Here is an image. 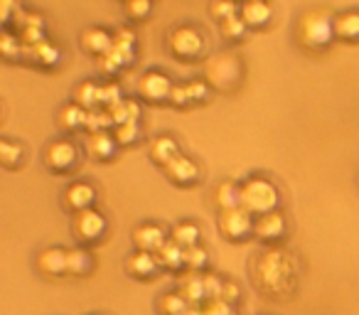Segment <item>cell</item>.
Masks as SVG:
<instances>
[{"instance_id": "obj_1", "label": "cell", "mask_w": 359, "mask_h": 315, "mask_svg": "<svg viewBox=\"0 0 359 315\" xmlns=\"http://www.w3.org/2000/svg\"><path fill=\"white\" fill-rule=\"evenodd\" d=\"M295 274H298L295 261L280 249L264 251L261 259L254 264L256 283L273 298H285V293H290V288L295 286Z\"/></svg>"}, {"instance_id": "obj_2", "label": "cell", "mask_w": 359, "mask_h": 315, "mask_svg": "<svg viewBox=\"0 0 359 315\" xmlns=\"http://www.w3.org/2000/svg\"><path fill=\"white\" fill-rule=\"evenodd\" d=\"M295 37L310 52H320L332 42L334 37V15L325 8H313L300 15L295 25Z\"/></svg>"}, {"instance_id": "obj_3", "label": "cell", "mask_w": 359, "mask_h": 315, "mask_svg": "<svg viewBox=\"0 0 359 315\" xmlns=\"http://www.w3.org/2000/svg\"><path fill=\"white\" fill-rule=\"evenodd\" d=\"M280 205V192L266 177H249L246 182H241V207L251 215L261 217L269 212L278 210Z\"/></svg>"}, {"instance_id": "obj_4", "label": "cell", "mask_w": 359, "mask_h": 315, "mask_svg": "<svg viewBox=\"0 0 359 315\" xmlns=\"http://www.w3.org/2000/svg\"><path fill=\"white\" fill-rule=\"evenodd\" d=\"M168 50L170 55H175L177 60H197L205 50V35L192 25H180L172 27L168 35Z\"/></svg>"}, {"instance_id": "obj_5", "label": "cell", "mask_w": 359, "mask_h": 315, "mask_svg": "<svg viewBox=\"0 0 359 315\" xmlns=\"http://www.w3.org/2000/svg\"><path fill=\"white\" fill-rule=\"evenodd\" d=\"M76 158H79L76 145L72 143V140H65V138L52 140V143L45 148V153H42V163H45V168L52 173H57V175L69 173L72 168L76 166Z\"/></svg>"}, {"instance_id": "obj_6", "label": "cell", "mask_w": 359, "mask_h": 315, "mask_svg": "<svg viewBox=\"0 0 359 315\" xmlns=\"http://www.w3.org/2000/svg\"><path fill=\"white\" fill-rule=\"evenodd\" d=\"M254 215L246 212L244 207H236V210L219 212V232L222 236H226L229 241H241L249 234H254Z\"/></svg>"}, {"instance_id": "obj_7", "label": "cell", "mask_w": 359, "mask_h": 315, "mask_svg": "<svg viewBox=\"0 0 359 315\" xmlns=\"http://www.w3.org/2000/svg\"><path fill=\"white\" fill-rule=\"evenodd\" d=\"M172 81L165 72L148 69L138 76V94L140 99L150 101V104H160V101L170 99V91H172Z\"/></svg>"}, {"instance_id": "obj_8", "label": "cell", "mask_w": 359, "mask_h": 315, "mask_svg": "<svg viewBox=\"0 0 359 315\" xmlns=\"http://www.w3.org/2000/svg\"><path fill=\"white\" fill-rule=\"evenodd\" d=\"M106 217L99 210H84L74 217V234L81 241H99L106 234Z\"/></svg>"}, {"instance_id": "obj_9", "label": "cell", "mask_w": 359, "mask_h": 315, "mask_svg": "<svg viewBox=\"0 0 359 315\" xmlns=\"http://www.w3.org/2000/svg\"><path fill=\"white\" fill-rule=\"evenodd\" d=\"M163 170H165V175H168V180L177 187H190L200 180V168H197V163L182 153H180L172 163H168Z\"/></svg>"}, {"instance_id": "obj_10", "label": "cell", "mask_w": 359, "mask_h": 315, "mask_svg": "<svg viewBox=\"0 0 359 315\" xmlns=\"http://www.w3.org/2000/svg\"><path fill=\"white\" fill-rule=\"evenodd\" d=\"M285 229H288L285 215L280 210H273V212H269V215L256 217L254 236L261 241H266V244H271V241H278L280 236L285 234Z\"/></svg>"}, {"instance_id": "obj_11", "label": "cell", "mask_w": 359, "mask_h": 315, "mask_svg": "<svg viewBox=\"0 0 359 315\" xmlns=\"http://www.w3.org/2000/svg\"><path fill=\"white\" fill-rule=\"evenodd\" d=\"M168 236H165L163 227L158 224H140L133 229V244L135 251H148V254H158L165 244H168Z\"/></svg>"}, {"instance_id": "obj_12", "label": "cell", "mask_w": 359, "mask_h": 315, "mask_svg": "<svg viewBox=\"0 0 359 315\" xmlns=\"http://www.w3.org/2000/svg\"><path fill=\"white\" fill-rule=\"evenodd\" d=\"M94 200H96V190L89 182H81V180L72 182L65 190V207L69 212H74V215H79V212H84V210H91Z\"/></svg>"}, {"instance_id": "obj_13", "label": "cell", "mask_w": 359, "mask_h": 315, "mask_svg": "<svg viewBox=\"0 0 359 315\" xmlns=\"http://www.w3.org/2000/svg\"><path fill=\"white\" fill-rule=\"evenodd\" d=\"M158 256L155 254H148V251H133V254L126 259V271H128L133 279H140V281H148L155 276L158 271Z\"/></svg>"}, {"instance_id": "obj_14", "label": "cell", "mask_w": 359, "mask_h": 315, "mask_svg": "<svg viewBox=\"0 0 359 315\" xmlns=\"http://www.w3.org/2000/svg\"><path fill=\"white\" fill-rule=\"evenodd\" d=\"M37 269L45 276H62L67 274V249L62 246H47L37 256Z\"/></svg>"}, {"instance_id": "obj_15", "label": "cell", "mask_w": 359, "mask_h": 315, "mask_svg": "<svg viewBox=\"0 0 359 315\" xmlns=\"http://www.w3.org/2000/svg\"><path fill=\"white\" fill-rule=\"evenodd\" d=\"M239 15H241V20H244L246 25L259 30V27L269 25L273 11H271V6L266 3V0H246L244 6L239 8Z\"/></svg>"}, {"instance_id": "obj_16", "label": "cell", "mask_w": 359, "mask_h": 315, "mask_svg": "<svg viewBox=\"0 0 359 315\" xmlns=\"http://www.w3.org/2000/svg\"><path fill=\"white\" fill-rule=\"evenodd\" d=\"M81 47H84L89 55L101 60V57L114 47V37H111L104 27H89V30L81 32Z\"/></svg>"}, {"instance_id": "obj_17", "label": "cell", "mask_w": 359, "mask_h": 315, "mask_svg": "<svg viewBox=\"0 0 359 315\" xmlns=\"http://www.w3.org/2000/svg\"><path fill=\"white\" fill-rule=\"evenodd\" d=\"M116 145L118 143H116L114 133L99 130V133H89V138H86V153H89V158H94V161H109L111 155H114Z\"/></svg>"}, {"instance_id": "obj_18", "label": "cell", "mask_w": 359, "mask_h": 315, "mask_svg": "<svg viewBox=\"0 0 359 315\" xmlns=\"http://www.w3.org/2000/svg\"><path fill=\"white\" fill-rule=\"evenodd\" d=\"M334 37L342 42L359 40V11H342L334 15Z\"/></svg>"}, {"instance_id": "obj_19", "label": "cell", "mask_w": 359, "mask_h": 315, "mask_svg": "<svg viewBox=\"0 0 359 315\" xmlns=\"http://www.w3.org/2000/svg\"><path fill=\"white\" fill-rule=\"evenodd\" d=\"M86 116H89L86 109H81V106H76V104H67V106H62L60 114H57V126H60L62 130H67V133H72V130L86 128Z\"/></svg>"}, {"instance_id": "obj_20", "label": "cell", "mask_w": 359, "mask_h": 315, "mask_svg": "<svg viewBox=\"0 0 359 315\" xmlns=\"http://www.w3.org/2000/svg\"><path fill=\"white\" fill-rule=\"evenodd\" d=\"M215 205L219 207V212L226 210H236L241 207V185L231 180H224L215 187Z\"/></svg>"}, {"instance_id": "obj_21", "label": "cell", "mask_w": 359, "mask_h": 315, "mask_svg": "<svg viewBox=\"0 0 359 315\" xmlns=\"http://www.w3.org/2000/svg\"><path fill=\"white\" fill-rule=\"evenodd\" d=\"M180 155V148L177 143H175V138H170V135H160V138H155L153 143H150V161L158 163V166H168V163H172L175 158Z\"/></svg>"}, {"instance_id": "obj_22", "label": "cell", "mask_w": 359, "mask_h": 315, "mask_svg": "<svg viewBox=\"0 0 359 315\" xmlns=\"http://www.w3.org/2000/svg\"><path fill=\"white\" fill-rule=\"evenodd\" d=\"M25 57H27V60L35 62V65H40V67H45V69H50V67H55L57 62H60V50H57V47L52 45L50 40H42L40 45L25 47Z\"/></svg>"}, {"instance_id": "obj_23", "label": "cell", "mask_w": 359, "mask_h": 315, "mask_svg": "<svg viewBox=\"0 0 359 315\" xmlns=\"http://www.w3.org/2000/svg\"><path fill=\"white\" fill-rule=\"evenodd\" d=\"M130 62H133V52L128 50H121V47H111L109 52H106L104 57L99 60V69L104 72V74H116L118 69H123V67H128Z\"/></svg>"}, {"instance_id": "obj_24", "label": "cell", "mask_w": 359, "mask_h": 315, "mask_svg": "<svg viewBox=\"0 0 359 315\" xmlns=\"http://www.w3.org/2000/svg\"><path fill=\"white\" fill-rule=\"evenodd\" d=\"M155 256H158V264L163 266V269H168V271L185 269V249H182L180 244H175L172 239H170Z\"/></svg>"}, {"instance_id": "obj_25", "label": "cell", "mask_w": 359, "mask_h": 315, "mask_svg": "<svg viewBox=\"0 0 359 315\" xmlns=\"http://www.w3.org/2000/svg\"><path fill=\"white\" fill-rule=\"evenodd\" d=\"M74 104L81 106V109L91 111L101 106V86L94 84V81H81L74 89Z\"/></svg>"}, {"instance_id": "obj_26", "label": "cell", "mask_w": 359, "mask_h": 315, "mask_svg": "<svg viewBox=\"0 0 359 315\" xmlns=\"http://www.w3.org/2000/svg\"><path fill=\"white\" fill-rule=\"evenodd\" d=\"M170 239L175 244H180L182 249H190V246L200 244V227L192 224V222H177L170 232Z\"/></svg>"}, {"instance_id": "obj_27", "label": "cell", "mask_w": 359, "mask_h": 315, "mask_svg": "<svg viewBox=\"0 0 359 315\" xmlns=\"http://www.w3.org/2000/svg\"><path fill=\"white\" fill-rule=\"evenodd\" d=\"M22 161H25V148H22L20 143H15V140H0V163L6 168H11V170H15V168L22 166Z\"/></svg>"}, {"instance_id": "obj_28", "label": "cell", "mask_w": 359, "mask_h": 315, "mask_svg": "<svg viewBox=\"0 0 359 315\" xmlns=\"http://www.w3.org/2000/svg\"><path fill=\"white\" fill-rule=\"evenodd\" d=\"M158 310L160 315H185L190 310V303L185 300V295L180 290H170L163 298L158 300Z\"/></svg>"}, {"instance_id": "obj_29", "label": "cell", "mask_w": 359, "mask_h": 315, "mask_svg": "<svg viewBox=\"0 0 359 315\" xmlns=\"http://www.w3.org/2000/svg\"><path fill=\"white\" fill-rule=\"evenodd\" d=\"M180 293L185 295V300L190 305H200L202 300H207L205 281H202V276H185L182 283H180Z\"/></svg>"}, {"instance_id": "obj_30", "label": "cell", "mask_w": 359, "mask_h": 315, "mask_svg": "<svg viewBox=\"0 0 359 315\" xmlns=\"http://www.w3.org/2000/svg\"><path fill=\"white\" fill-rule=\"evenodd\" d=\"M91 271V256L84 249H67V274L69 276H86Z\"/></svg>"}, {"instance_id": "obj_31", "label": "cell", "mask_w": 359, "mask_h": 315, "mask_svg": "<svg viewBox=\"0 0 359 315\" xmlns=\"http://www.w3.org/2000/svg\"><path fill=\"white\" fill-rule=\"evenodd\" d=\"M207 264H210V254H207V249L202 244L185 249V269L187 271H192V274H200V271H205Z\"/></svg>"}, {"instance_id": "obj_32", "label": "cell", "mask_w": 359, "mask_h": 315, "mask_svg": "<svg viewBox=\"0 0 359 315\" xmlns=\"http://www.w3.org/2000/svg\"><path fill=\"white\" fill-rule=\"evenodd\" d=\"M114 126V119H111L109 109H91L89 116H86V128L89 133H99V130H109Z\"/></svg>"}, {"instance_id": "obj_33", "label": "cell", "mask_w": 359, "mask_h": 315, "mask_svg": "<svg viewBox=\"0 0 359 315\" xmlns=\"http://www.w3.org/2000/svg\"><path fill=\"white\" fill-rule=\"evenodd\" d=\"M246 27H249V25L241 20V15H234V18H229V20L219 22L222 37H224V40H229V42L241 40V37H244V32H246Z\"/></svg>"}, {"instance_id": "obj_34", "label": "cell", "mask_w": 359, "mask_h": 315, "mask_svg": "<svg viewBox=\"0 0 359 315\" xmlns=\"http://www.w3.org/2000/svg\"><path fill=\"white\" fill-rule=\"evenodd\" d=\"M0 52H3L6 60H15V57L25 55V45L15 35H11V32H3L0 35Z\"/></svg>"}, {"instance_id": "obj_35", "label": "cell", "mask_w": 359, "mask_h": 315, "mask_svg": "<svg viewBox=\"0 0 359 315\" xmlns=\"http://www.w3.org/2000/svg\"><path fill=\"white\" fill-rule=\"evenodd\" d=\"M114 138L118 145H130L140 138V126L138 121H130V123H121L114 128Z\"/></svg>"}, {"instance_id": "obj_36", "label": "cell", "mask_w": 359, "mask_h": 315, "mask_svg": "<svg viewBox=\"0 0 359 315\" xmlns=\"http://www.w3.org/2000/svg\"><path fill=\"white\" fill-rule=\"evenodd\" d=\"M150 8H153L150 0H126L123 11L130 20H143V18L150 15Z\"/></svg>"}, {"instance_id": "obj_37", "label": "cell", "mask_w": 359, "mask_h": 315, "mask_svg": "<svg viewBox=\"0 0 359 315\" xmlns=\"http://www.w3.org/2000/svg\"><path fill=\"white\" fill-rule=\"evenodd\" d=\"M210 13L219 22H224V20H229V18L236 15V3H234V0H212Z\"/></svg>"}, {"instance_id": "obj_38", "label": "cell", "mask_w": 359, "mask_h": 315, "mask_svg": "<svg viewBox=\"0 0 359 315\" xmlns=\"http://www.w3.org/2000/svg\"><path fill=\"white\" fill-rule=\"evenodd\" d=\"M202 281H205V295H207V300H219L226 281L217 279V276H212V274H205V276H202Z\"/></svg>"}, {"instance_id": "obj_39", "label": "cell", "mask_w": 359, "mask_h": 315, "mask_svg": "<svg viewBox=\"0 0 359 315\" xmlns=\"http://www.w3.org/2000/svg\"><path fill=\"white\" fill-rule=\"evenodd\" d=\"M121 101H123V94H121L118 84L101 86V106H104V109H111V106L121 104Z\"/></svg>"}, {"instance_id": "obj_40", "label": "cell", "mask_w": 359, "mask_h": 315, "mask_svg": "<svg viewBox=\"0 0 359 315\" xmlns=\"http://www.w3.org/2000/svg\"><path fill=\"white\" fill-rule=\"evenodd\" d=\"M185 89H187V96H190V104H192V101H205L207 94H210V86H207L205 79H192V81H187Z\"/></svg>"}, {"instance_id": "obj_41", "label": "cell", "mask_w": 359, "mask_h": 315, "mask_svg": "<svg viewBox=\"0 0 359 315\" xmlns=\"http://www.w3.org/2000/svg\"><path fill=\"white\" fill-rule=\"evenodd\" d=\"M18 25H20V30H30V27L45 30V20H42V15H37V13L18 11Z\"/></svg>"}, {"instance_id": "obj_42", "label": "cell", "mask_w": 359, "mask_h": 315, "mask_svg": "<svg viewBox=\"0 0 359 315\" xmlns=\"http://www.w3.org/2000/svg\"><path fill=\"white\" fill-rule=\"evenodd\" d=\"M114 45H116V47H121V50L133 52V47H135V35H133L130 30H126V27H121V30H116V35H114Z\"/></svg>"}, {"instance_id": "obj_43", "label": "cell", "mask_w": 359, "mask_h": 315, "mask_svg": "<svg viewBox=\"0 0 359 315\" xmlns=\"http://www.w3.org/2000/svg\"><path fill=\"white\" fill-rule=\"evenodd\" d=\"M205 315H234V308L224 300H207V305L202 308Z\"/></svg>"}, {"instance_id": "obj_44", "label": "cell", "mask_w": 359, "mask_h": 315, "mask_svg": "<svg viewBox=\"0 0 359 315\" xmlns=\"http://www.w3.org/2000/svg\"><path fill=\"white\" fill-rule=\"evenodd\" d=\"M170 104L172 106H177V109H182V106H187L190 104V96H187V89H185V84H177V86H172V91H170Z\"/></svg>"}, {"instance_id": "obj_45", "label": "cell", "mask_w": 359, "mask_h": 315, "mask_svg": "<svg viewBox=\"0 0 359 315\" xmlns=\"http://www.w3.org/2000/svg\"><path fill=\"white\" fill-rule=\"evenodd\" d=\"M239 298H241V288L234 283V281H226V283H224V290H222V298H219V300H224V303L234 305V303H239Z\"/></svg>"}, {"instance_id": "obj_46", "label": "cell", "mask_w": 359, "mask_h": 315, "mask_svg": "<svg viewBox=\"0 0 359 315\" xmlns=\"http://www.w3.org/2000/svg\"><path fill=\"white\" fill-rule=\"evenodd\" d=\"M18 3L15 0H0V20L3 22H11L13 13H15Z\"/></svg>"}, {"instance_id": "obj_47", "label": "cell", "mask_w": 359, "mask_h": 315, "mask_svg": "<svg viewBox=\"0 0 359 315\" xmlns=\"http://www.w3.org/2000/svg\"><path fill=\"white\" fill-rule=\"evenodd\" d=\"M185 315H205V313H202V308H200V305H190V310H187Z\"/></svg>"}, {"instance_id": "obj_48", "label": "cell", "mask_w": 359, "mask_h": 315, "mask_svg": "<svg viewBox=\"0 0 359 315\" xmlns=\"http://www.w3.org/2000/svg\"><path fill=\"white\" fill-rule=\"evenodd\" d=\"M234 3H236V0H234Z\"/></svg>"}]
</instances>
